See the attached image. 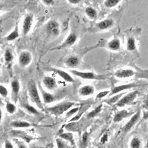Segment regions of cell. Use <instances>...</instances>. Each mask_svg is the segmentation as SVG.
Here are the masks:
<instances>
[{
    "mask_svg": "<svg viewBox=\"0 0 148 148\" xmlns=\"http://www.w3.org/2000/svg\"><path fill=\"white\" fill-rule=\"evenodd\" d=\"M27 90L30 99L39 109L43 110V104L41 99L39 90L34 80H30L27 84Z\"/></svg>",
    "mask_w": 148,
    "mask_h": 148,
    "instance_id": "obj_1",
    "label": "cell"
},
{
    "mask_svg": "<svg viewBox=\"0 0 148 148\" xmlns=\"http://www.w3.org/2000/svg\"><path fill=\"white\" fill-rule=\"evenodd\" d=\"M74 104H75V103L72 102V101H64V102L56 104L54 106L47 108V110L51 114L56 116H62L65 112H67L71 108L73 107Z\"/></svg>",
    "mask_w": 148,
    "mask_h": 148,
    "instance_id": "obj_2",
    "label": "cell"
},
{
    "mask_svg": "<svg viewBox=\"0 0 148 148\" xmlns=\"http://www.w3.org/2000/svg\"><path fill=\"white\" fill-rule=\"evenodd\" d=\"M138 94V91L134 90L133 92H130L125 96H123L121 99H120L117 102H116V106L118 108H123L126 105H130L132 104L136 99Z\"/></svg>",
    "mask_w": 148,
    "mask_h": 148,
    "instance_id": "obj_3",
    "label": "cell"
},
{
    "mask_svg": "<svg viewBox=\"0 0 148 148\" xmlns=\"http://www.w3.org/2000/svg\"><path fill=\"white\" fill-rule=\"evenodd\" d=\"M46 31L51 36H58L60 34L59 24L55 20L49 21L46 25Z\"/></svg>",
    "mask_w": 148,
    "mask_h": 148,
    "instance_id": "obj_4",
    "label": "cell"
},
{
    "mask_svg": "<svg viewBox=\"0 0 148 148\" xmlns=\"http://www.w3.org/2000/svg\"><path fill=\"white\" fill-rule=\"evenodd\" d=\"M71 73H73L74 76H78L83 79H88V80H95V79H101V77L99 76H97L96 74L93 73L92 72H83V71H76V70H71Z\"/></svg>",
    "mask_w": 148,
    "mask_h": 148,
    "instance_id": "obj_5",
    "label": "cell"
},
{
    "mask_svg": "<svg viewBox=\"0 0 148 148\" xmlns=\"http://www.w3.org/2000/svg\"><path fill=\"white\" fill-rule=\"evenodd\" d=\"M33 22H34V15L32 14H27L24 18L23 24H22V34L24 36L28 34L30 31L33 25Z\"/></svg>",
    "mask_w": 148,
    "mask_h": 148,
    "instance_id": "obj_6",
    "label": "cell"
},
{
    "mask_svg": "<svg viewBox=\"0 0 148 148\" xmlns=\"http://www.w3.org/2000/svg\"><path fill=\"white\" fill-rule=\"evenodd\" d=\"M32 61V55L29 51H22L18 56V64L22 67H25L30 64Z\"/></svg>",
    "mask_w": 148,
    "mask_h": 148,
    "instance_id": "obj_7",
    "label": "cell"
},
{
    "mask_svg": "<svg viewBox=\"0 0 148 148\" xmlns=\"http://www.w3.org/2000/svg\"><path fill=\"white\" fill-rule=\"evenodd\" d=\"M140 116H141V111L138 110V112H136V113L132 116L130 119L129 120V121L125 125V127L123 128V132H124V133H128L135 125H136L138 120L140 119Z\"/></svg>",
    "mask_w": 148,
    "mask_h": 148,
    "instance_id": "obj_8",
    "label": "cell"
},
{
    "mask_svg": "<svg viewBox=\"0 0 148 148\" xmlns=\"http://www.w3.org/2000/svg\"><path fill=\"white\" fill-rule=\"evenodd\" d=\"M76 40H77V36L74 33H71L69 35L67 36L65 40L63 42V43L60 46L57 47L56 48V50H60V49H64L65 47H70V46L73 45L76 43Z\"/></svg>",
    "mask_w": 148,
    "mask_h": 148,
    "instance_id": "obj_9",
    "label": "cell"
},
{
    "mask_svg": "<svg viewBox=\"0 0 148 148\" xmlns=\"http://www.w3.org/2000/svg\"><path fill=\"white\" fill-rule=\"evenodd\" d=\"M139 84H136V83H131V84H122V85H119L116 86L112 89V90L110 91V96H113L115 94H118L120 92H122V91L127 90L131 89V88H136L137 86H138Z\"/></svg>",
    "mask_w": 148,
    "mask_h": 148,
    "instance_id": "obj_10",
    "label": "cell"
},
{
    "mask_svg": "<svg viewBox=\"0 0 148 148\" xmlns=\"http://www.w3.org/2000/svg\"><path fill=\"white\" fill-rule=\"evenodd\" d=\"M51 71H52L53 72L55 73L56 74H57L58 76H60L62 79L64 80V81L70 83H73L75 82V80H74L73 78L68 73L65 72V71H62V70L60 69H54V68H51Z\"/></svg>",
    "mask_w": 148,
    "mask_h": 148,
    "instance_id": "obj_11",
    "label": "cell"
},
{
    "mask_svg": "<svg viewBox=\"0 0 148 148\" xmlns=\"http://www.w3.org/2000/svg\"><path fill=\"white\" fill-rule=\"evenodd\" d=\"M42 82H43V84H44L45 87L50 90H53L57 88L56 81L51 76H45Z\"/></svg>",
    "mask_w": 148,
    "mask_h": 148,
    "instance_id": "obj_12",
    "label": "cell"
},
{
    "mask_svg": "<svg viewBox=\"0 0 148 148\" xmlns=\"http://www.w3.org/2000/svg\"><path fill=\"white\" fill-rule=\"evenodd\" d=\"M114 75L116 77L119 78V79H127V78L134 76L135 72L133 70L130 69L119 70V71L115 73Z\"/></svg>",
    "mask_w": 148,
    "mask_h": 148,
    "instance_id": "obj_13",
    "label": "cell"
},
{
    "mask_svg": "<svg viewBox=\"0 0 148 148\" xmlns=\"http://www.w3.org/2000/svg\"><path fill=\"white\" fill-rule=\"evenodd\" d=\"M95 92L94 88L92 85H84L79 88V93L82 96H88Z\"/></svg>",
    "mask_w": 148,
    "mask_h": 148,
    "instance_id": "obj_14",
    "label": "cell"
},
{
    "mask_svg": "<svg viewBox=\"0 0 148 148\" xmlns=\"http://www.w3.org/2000/svg\"><path fill=\"white\" fill-rule=\"evenodd\" d=\"M113 25H114V22H113V19L111 18H108V19H104V20L101 21L100 22H99L97 25L98 28L101 30H108V29L111 28L113 27Z\"/></svg>",
    "mask_w": 148,
    "mask_h": 148,
    "instance_id": "obj_15",
    "label": "cell"
},
{
    "mask_svg": "<svg viewBox=\"0 0 148 148\" xmlns=\"http://www.w3.org/2000/svg\"><path fill=\"white\" fill-rule=\"evenodd\" d=\"M132 113H129L126 110H122L118 111L117 113L115 114L114 118H113V121L114 122H119L122 121L124 119L127 118L129 116H131Z\"/></svg>",
    "mask_w": 148,
    "mask_h": 148,
    "instance_id": "obj_16",
    "label": "cell"
},
{
    "mask_svg": "<svg viewBox=\"0 0 148 148\" xmlns=\"http://www.w3.org/2000/svg\"><path fill=\"white\" fill-rule=\"evenodd\" d=\"M41 92H42V99H43L45 104H51V103L53 102L54 100H55V97H54L53 95L50 93V92H46L43 90H41Z\"/></svg>",
    "mask_w": 148,
    "mask_h": 148,
    "instance_id": "obj_17",
    "label": "cell"
},
{
    "mask_svg": "<svg viewBox=\"0 0 148 148\" xmlns=\"http://www.w3.org/2000/svg\"><path fill=\"white\" fill-rule=\"evenodd\" d=\"M120 47H121V42H120L119 39H117V38L113 39L108 43V48L111 51H119Z\"/></svg>",
    "mask_w": 148,
    "mask_h": 148,
    "instance_id": "obj_18",
    "label": "cell"
},
{
    "mask_svg": "<svg viewBox=\"0 0 148 148\" xmlns=\"http://www.w3.org/2000/svg\"><path fill=\"white\" fill-rule=\"evenodd\" d=\"M10 125L16 128H27L32 126V124L25 121H14L10 123Z\"/></svg>",
    "mask_w": 148,
    "mask_h": 148,
    "instance_id": "obj_19",
    "label": "cell"
},
{
    "mask_svg": "<svg viewBox=\"0 0 148 148\" xmlns=\"http://www.w3.org/2000/svg\"><path fill=\"white\" fill-rule=\"evenodd\" d=\"M18 37H19V33H18V25H16L15 28L14 30L9 34L8 36L5 37V39L8 42H11V41H14L15 39H18Z\"/></svg>",
    "mask_w": 148,
    "mask_h": 148,
    "instance_id": "obj_20",
    "label": "cell"
},
{
    "mask_svg": "<svg viewBox=\"0 0 148 148\" xmlns=\"http://www.w3.org/2000/svg\"><path fill=\"white\" fill-rule=\"evenodd\" d=\"M10 86H11V90L13 94L15 96H18L19 90H20V83H19L18 80H17V79L13 80V81L11 82Z\"/></svg>",
    "mask_w": 148,
    "mask_h": 148,
    "instance_id": "obj_21",
    "label": "cell"
},
{
    "mask_svg": "<svg viewBox=\"0 0 148 148\" xmlns=\"http://www.w3.org/2000/svg\"><path fill=\"white\" fill-rule=\"evenodd\" d=\"M79 63V59L76 56H70L65 61V64L69 67H76Z\"/></svg>",
    "mask_w": 148,
    "mask_h": 148,
    "instance_id": "obj_22",
    "label": "cell"
},
{
    "mask_svg": "<svg viewBox=\"0 0 148 148\" xmlns=\"http://www.w3.org/2000/svg\"><path fill=\"white\" fill-rule=\"evenodd\" d=\"M127 49L129 51H133L136 49V44L134 37H129L127 40Z\"/></svg>",
    "mask_w": 148,
    "mask_h": 148,
    "instance_id": "obj_23",
    "label": "cell"
},
{
    "mask_svg": "<svg viewBox=\"0 0 148 148\" xmlns=\"http://www.w3.org/2000/svg\"><path fill=\"white\" fill-rule=\"evenodd\" d=\"M60 138H63L65 141L70 142L71 145H75V141H74L73 135L72 133H64L60 135Z\"/></svg>",
    "mask_w": 148,
    "mask_h": 148,
    "instance_id": "obj_24",
    "label": "cell"
},
{
    "mask_svg": "<svg viewBox=\"0 0 148 148\" xmlns=\"http://www.w3.org/2000/svg\"><path fill=\"white\" fill-rule=\"evenodd\" d=\"M14 54L12 53V51H10V49H7L5 51V54H4V59H5V63L7 64H10L11 63V62L14 60Z\"/></svg>",
    "mask_w": 148,
    "mask_h": 148,
    "instance_id": "obj_25",
    "label": "cell"
},
{
    "mask_svg": "<svg viewBox=\"0 0 148 148\" xmlns=\"http://www.w3.org/2000/svg\"><path fill=\"white\" fill-rule=\"evenodd\" d=\"M22 107H23V108H25V109L29 113H30V114H33V115L39 114V110H38L36 108H34V106H32V105H30V104H22Z\"/></svg>",
    "mask_w": 148,
    "mask_h": 148,
    "instance_id": "obj_26",
    "label": "cell"
},
{
    "mask_svg": "<svg viewBox=\"0 0 148 148\" xmlns=\"http://www.w3.org/2000/svg\"><path fill=\"white\" fill-rule=\"evenodd\" d=\"M85 14L88 16V18L90 19H94L96 16H97V12L94 8H92L91 7H88L85 9Z\"/></svg>",
    "mask_w": 148,
    "mask_h": 148,
    "instance_id": "obj_27",
    "label": "cell"
},
{
    "mask_svg": "<svg viewBox=\"0 0 148 148\" xmlns=\"http://www.w3.org/2000/svg\"><path fill=\"white\" fill-rule=\"evenodd\" d=\"M102 104H100V105H99L98 107H96L94 110H92V111H90V113H88V114H87V117H88V119H91L95 117V116H96L100 112H101V110H102Z\"/></svg>",
    "mask_w": 148,
    "mask_h": 148,
    "instance_id": "obj_28",
    "label": "cell"
},
{
    "mask_svg": "<svg viewBox=\"0 0 148 148\" xmlns=\"http://www.w3.org/2000/svg\"><path fill=\"white\" fill-rule=\"evenodd\" d=\"M121 0H105L104 2V6L108 8H112L116 7Z\"/></svg>",
    "mask_w": 148,
    "mask_h": 148,
    "instance_id": "obj_29",
    "label": "cell"
},
{
    "mask_svg": "<svg viewBox=\"0 0 148 148\" xmlns=\"http://www.w3.org/2000/svg\"><path fill=\"white\" fill-rule=\"evenodd\" d=\"M6 110L9 114H14L16 111V107L13 103L7 101V103H6Z\"/></svg>",
    "mask_w": 148,
    "mask_h": 148,
    "instance_id": "obj_30",
    "label": "cell"
},
{
    "mask_svg": "<svg viewBox=\"0 0 148 148\" xmlns=\"http://www.w3.org/2000/svg\"><path fill=\"white\" fill-rule=\"evenodd\" d=\"M141 147V140L138 137H133L130 142V147L139 148Z\"/></svg>",
    "mask_w": 148,
    "mask_h": 148,
    "instance_id": "obj_31",
    "label": "cell"
},
{
    "mask_svg": "<svg viewBox=\"0 0 148 148\" xmlns=\"http://www.w3.org/2000/svg\"><path fill=\"white\" fill-rule=\"evenodd\" d=\"M56 145H57L58 148H66L68 147L67 146V144L64 141V139L62 138H56Z\"/></svg>",
    "mask_w": 148,
    "mask_h": 148,
    "instance_id": "obj_32",
    "label": "cell"
},
{
    "mask_svg": "<svg viewBox=\"0 0 148 148\" xmlns=\"http://www.w3.org/2000/svg\"><path fill=\"white\" fill-rule=\"evenodd\" d=\"M122 96H123V93H120L119 92V93H118V95H116V96H114V97L110 98L107 101V102L109 103V104H113V103L115 102H117V101L120 99V98H121Z\"/></svg>",
    "mask_w": 148,
    "mask_h": 148,
    "instance_id": "obj_33",
    "label": "cell"
},
{
    "mask_svg": "<svg viewBox=\"0 0 148 148\" xmlns=\"http://www.w3.org/2000/svg\"><path fill=\"white\" fill-rule=\"evenodd\" d=\"M79 110H80V108H79V107L73 108H72V109L71 108L67 112H66V116H67V117H71V116H73L74 114H76L78 111H79Z\"/></svg>",
    "mask_w": 148,
    "mask_h": 148,
    "instance_id": "obj_34",
    "label": "cell"
},
{
    "mask_svg": "<svg viewBox=\"0 0 148 148\" xmlns=\"http://www.w3.org/2000/svg\"><path fill=\"white\" fill-rule=\"evenodd\" d=\"M88 107H86V108H83V109H82V112H81V113H77V114H76V116H75L73 117V118L71 119V121H71V122H73V121H79V119L81 118L83 113H84V112H85L86 110L88 109Z\"/></svg>",
    "mask_w": 148,
    "mask_h": 148,
    "instance_id": "obj_35",
    "label": "cell"
},
{
    "mask_svg": "<svg viewBox=\"0 0 148 148\" xmlns=\"http://www.w3.org/2000/svg\"><path fill=\"white\" fill-rule=\"evenodd\" d=\"M8 95V90L5 86L0 84V96H2L3 98H7Z\"/></svg>",
    "mask_w": 148,
    "mask_h": 148,
    "instance_id": "obj_36",
    "label": "cell"
},
{
    "mask_svg": "<svg viewBox=\"0 0 148 148\" xmlns=\"http://www.w3.org/2000/svg\"><path fill=\"white\" fill-rule=\"evenodd\" d=\"M110 91H108V90H104V91H101V92H99L97 94V96H96V98H97L98 99H102V98L108 96V95L110 93Z\"/></svg>",
    "mask_w": 148,
    "mask_h": 148,
    "instance_id": "obj_37",
    "label": "cell"
},
{
    "mask_svg": "<svg viewBox=\"0 0 148 148\" xmlns=\"http://www.w3.org/2000/svg\"><path fill=\"white\" fill-rule=\"evenodd\" d=\"M88 136H89V135H88V133H87V132H85V133L83 134L82 138V141L83 145H85L86 144H87V142H88Z\"/></svg>",
    "mask_w": 148,
    "mask_h": 148,
    "instance_id": "obj_38",
    "label": "cell"
},
{
    "mask_svg": "<svg viewBox=\"0 0 148 148\" xmlns=\"http://www.w3.org/2000/svg\"><path fill=\"white\" fill-rule=\"evenodd\" d=\"M143 108L146 110H148V92L147 94L146 95V96H145V99L143 101Z\"/></svg>",
    "mask_w": 148,
    "mask_h": 148,
    "instance_id": "obj_39",
    "label": "cell"
},
{
    "mask_svg": "<svg viewBox=\"0 0 148 148\" xmlns=\"http://www.w3.org/2000/svg\"><path fill=\"white\" fill-rule=\"evenodd\" d=\"M108 141V133H104L101 138V142L102 144H105Z\"/></svg>",
    "mask_w": 148,
    "mask_h": 148,
    "instance_id": "obj_40",
    "label": "cell"
},
{
    "mask_svg": "<svg viewBox=\"0 0 148 148\" xmlns=\"http://www.w3.org/2000/svg\"><path fill=\"white\" fill-rule=\"evenodd\" d=\"M42 2L47 5H53L55 3L54 0H42Z\"/></svg>",
    "mask_w": 148,
    "mask_h": 148,
    "instance_id": "obj_41",
    "label": "cell"
},
{
    "mask_svg": "<svg viewBox=\"0 0 148 148\" xmlns=\"http://www.w3.org/2000/svg\"><path fill=\"white\" fill-rule=\"evenodd\" d=\"M5 148H14V146L12 145V143L9 141H6L5 143Z\"/></svg>",
    "mask_w": 148,
    "mask_h": 148,
    "instance_id": "obj_42",
    "label": "cell"
},
{
    "mask_svg": "<svg viewBox=\"0 0 148 148\" xmlns=\"http://www.w3.org/2000/svg\"><path fill=\"white\" fill-rule=\"evenodd\" d=\"M67 1L69 2V3L72 4V5H77V4L81 2L82 0H67Z\"/></svg>",
    "mask_w": 148,
    "mask_h": 148,
    "instance_id": "obj_43",
    "label": "cell"
},
{
    "mask_svg": "<svg viewBox=\"0 0 148 148\" xmlns=\"http://www.w3.org/2000/svg\"><path fill=\"white\" fill-rule=\"evenodd\" d=\"M148 119V110H147L146 112H145L143 116V119Z\"/></svg>",
    "mask_w": 148,
    "mask_h": 148,
    "instance_id": "obj_44",
    "label": "cell"
},
{
    "mask_svg": "<svg viewBox=\"0 0 148 148\" xmlns=\"http://www.w3.org/2000/svg\"><path fill=\"white\" fill-rule=\"evenodd\" d=\"M2 110H1V108H0V123L2 121Z\"/></svg>",
    "mask_w": 148,
    "mask_h": 148,
    "instance_id": "obj_45",
    "label": "cell"
},
{
    "mask_svg": "<svg viewBox=\"0 0 148 148\" xmlns=\"http://www.w3.org/2000/svg\"><path fill=\"white\" fill-rule=\"evenodd\" d=\"M2 9V5H0V11H1V10Z\"/></svg>",
    "mask_w": 148,
    "mask_h": 148,
    "instance_id": "obj_46",
    "label": "cell"
}]
</instances>
